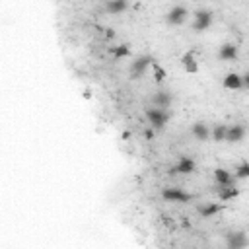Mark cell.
Here are the masks:
<instances>
[{
	"mask_svg": "<svg viewBox=\"0 0 249 249\" xmlns=\"http://www.w3.org/2000/svg\"><path fill=\"white\" fill-rule=\"evenodd\" d=\"M113 37H115V29L107 27V29H105V39H113Z\"/></svg>",
	"mask_w": 249,
	"mask_h": 249,
	"instance_id": "603a6c76",
	"label": "cell"
},
{
	"mask_svg": "<svg viewBox=\"0 0 249 249\" xmlns=\"http://www.w3.org/2000/svg\"><path fill=\"white\" fill-rule=\"evenodd\" d=\"M233 177L235 179H249V161H241L239 165H235Z\"/></svg>",
	"mask_w": 249,
	"mask_h": 249,
	"instance_id": "ffe728a7",
	"label": "cell"
},
{
	"mask_svg": "<svg viewBox=\"0 0 249 249\" xmlns=\"http://www.w3.org/2000/svg\"><path fill=\"white\" fill-rule=\"evenodd\" d=\"M226 134H228V126L226 124H216L212 130V140L214 142H226Z\"/></svg>",
	"mask_w": 249,
	"mask_h": 249,
	"instance_id": "d6986e66",
	"label": "cell"
},
{
	"mask_svg": "<svg viewBox=\"0 0 249 249\" xmlns=\"http://www.w3.org/2000/svg\"><path fill=\"white\" fill-rule=\"evenodd\" d=\"M161 196H163L165 200H171V202H189V200L193 198L191 193H187V191H183V189H179V187H165V189L161 191Z\"/></svg>",
	"mask_w": 249,
	"mask_h": 249,
	"instance_id": "5b68a950",
	"label": "cell"
},
{
	"mask_svg": "<svg viewBox=\"0 0 249 249\" xmlns=\"http://www.w3.org/2000/svg\"><path fill=\"white\" fill-rule=\"evenodd\" d=\"M187 16H189V10H187V8H183V6H175V8H171V10L167 12L165 21H167L169 25H181V23H185Z\"/></svg>",
	"mask_w": 249,
	"mask_h": 249,
	"instance_id": "52a82bcc",
	"label": "cell"
},
{
	"mask_svg": "<svg viewBox=\"0 0 249 249\" xmlns=\"http://www.w3.org/2000/svg\"><path fill=\"white\" fill-rule=\"evenodd\" d=\"M249 245V237L243 230H231L226 233V247L228 249H245Z\"/></svg>",
	"mask_w": 249,
	"mask_h": 249,
	"instance_id": "7a4b0ae2",
	"label": "cell"
},
{
	"mask_svg": "<svg viewBox=\"0 0 249 249\" xmlns=\"http://www.w3.org/2000/svg\"><path fill=\"white\" fill-rule=\"evenodd\" d=\"M220 60H235L237 58V45L235 43H224L218 51Z\"/></svg>",
	"mask_w": 249,
	"mask_h": 249,
	"instance_id": "5bb4252c",
	"label": "cell"
},
{
	"mask_svg": "<svg viewBox=\"0 0 249 249\" xmlns=\"http://www.w3.org/2000/svg\"><path fill=\"white\" fill-rule=\"evenodd\" d=\"M154 64V58L150 54H140L138 58H134V62L130 64V78L132 80H138L144 76V72L148 70V66Z\"/></svg>",
	"mask_w": 249,
	"mask_h": 249,
	"instance_id": "3957f363",
	"label": "cell"
},
{
	"mask_svg": "<svg viewBox=\"0 0 249 249\" xmlns=\"http://www.w3.org/2000/svg\"><path fill=\"white\" fill-rule=\"evenodd\" d=\"M152 70H154V80H156L158 84L165 80V70H163V68H161V66H160L156 60H154V64H152Z\"/></svg>",
	"mask_w": 249,
	"mask_h": 249,
	"instance_id": "44dd1931",
	"label": "cell"
},
{
	"mask_svg": "<svg viewBox=\"0 0 249 249\" xmlns=\"http://www.w3.org/2000/svg\"><path fill=\"white\" fill-rule=\"evenodd\" d=\"M224 88H226V89H239V88H243V80H241V76L235 74V72L226 74V78H224Z\"/></svg>",
	"mask_w": 249,
	"mask_h": 249,
	"instance_id": "9a60e30c",
	"label": "cell"
},
{
	"mask_svg": "<svg viewBox=\"0 0 249 249\" xmlns=\"http://www.w3.org/2000/svg\"><path fill=\"white\" fill-rule=\"evenodd\" d=\"M193 171H195V161H193L191 158H187V156H181L179 161H177L173 167L167 169V175H177V173L189 175V173H193Z\"/></svg>",
	"mask_w": 249,
	"mask_h": 249,
	"instance_id": "8992f818",
	"label": "cell"
},
{
	"mask_svg": "<svg viewBox=\"0 0 249 249\" xmlns=\"http://www.w3.org/2000/svg\"><path fill=\"white\" fill-rule=\"evenodd\" d=\"M226 208V204H220V202H204V204H198L196 206V212L202 216V218H212L214 214L222 212Z\"/></svg>",
	"mask_w": 249,
	"mask_h": 249,
	"instance_id": "ba28073f",
	"label": "cell"
},
{
	"mask_svg": "<svg viewBox=\"0 0 249 249\" xmlns=\"http://www.w3.org/2000/svg\"><path fill=\"white\" fill-rule=\"evenodd\" d=\"M212 23V12L210 10H196L195 12V19H193V31L202 33L210 27Z\"/></svg>",
	"mask_w": 249,
	"mask_h": 249,
	"instance_id": "277c9868",
	"label": "cell"
},
{
	"mask_svg": "<svg viewBox=\"0 0 249 249\" xmlns=\"http://www.w3.org/2000/svg\"><path fill=\"white\" fill-rule=\"evenodd\" d=\"M193 136L196 138V140H200V142H206L208 140V136H210V130H208V126L204 124V123H195L193 124Z\"/></svg>",
	"mask_w": 249,
	"mask_h": 249,
	"instance_id": "2e32d148",
	"label": "cell"
},
{
	"mask_svg": "<svg viewBox=\"0 0 249 249\" xmlns=\"http://www.w3.org/2000/svg\"><path fill=\"white\" fill-rule=\"evenodd\" d=\"M171 99H173V95H171L169 91H165V89H160V91H156V93L152 95V103H154V107H158V109H167V107L171 105Z\"/></svg>",
	"mask_w": 249,
	"mask_h": 249,
	"instance_id": "9c48e42d",
	"label": "cell"
},
{
	"mask_svg": "<svg viewBox=\"0 0 249 249\" xmlns=\"http://www.w3.org/2000/svg\"><path fill=\"white\" fill-rule=\"evenodd\" d=\"M245 138V126L243 124H231L228 126V134H226V142H231V144H237Z\"/></svg>",
	"mask_w": 249,
	"mask_h": 249,
	"instance_id": "8fae6325",
	"label": "cell"
},
{
	"mask_svg": "<svg viewBox=\"0 0 249 249\" xmlns=\"http://www.w3.org/2000/svg\"><path fill=\"white\" fill-rule=\"evenodd\" d=\"M214 179H216V183L222 185V187H233V181H235V177H233L228 169H224V167L214 169Z\"/></svg>",
	"mask_w": 249,
	"mask_h": 249,
	"instance_id": "4fadbf2b",
	"label": "cell"
},
{
	"mask_svg": "<svg viewBox=\"0 0 249 249\" xmlns=\"http://www.w3.org/2000/svg\"><path fill=\"white\" fill-rule=\"evenodd\" d=\"M241 80H243V88L249 89V72H245V74L241 76Z\"/></svg>",
	"mask_w": 249,
	"mask_h": 249,
	"instance_id": "7402d4cb",
	"label": "cell"
},
{
	"mask_svg": "<svg viewBox=\"0 0 249 249\" xmlns=\"http://www.w3.org/2000/svg\"><path fill=\"white\" fill-rule=\"evenodd\" d=\"M214 193L218 195V198L222 200V202H226V200H233L235 196H239V189L233 185V187H222V185H216L214 187Z\"/></svg>",
	"mask_w": 249,
	"mask_h": 249,
	"instance_id": "30bf717a",
	"label": "cell"
},
{
	"mask_svg": "<svg viewBox=\"0 0 249 249\" xmlns=\"http://www.w3.org/2000/svg\"><path fill=\"white\" fill-rule=\"evenodd\" d=\"M146 119L154 130H161L169 121V111L158 107H146Z\"/></svg>",
	"mask_w": 249,
	"mask_h": 249,
	"instance_id": "6da1fadb",
	"label": "cell"
},
{
	"mask_svg": "<svg viewBox=\"0 0 249 249\" xmlns=\"http://www.w3.org/2000/svg\"><path fill=\"white\" fill-rule=\"evenodd\" d=\"M109 54L119 60V58H124L130 54V45H117V47H109Z\"/></svg>",
	"mask_w": 249,
	"mask_h": 249,
	"instance_id": "ac0fdd59",
	"label": "cell"
},
{
	"mask_svg": "<svg viewBox=\"0 0 249 249\" xmlns=\"http://www.w3.org/2000/svg\"><path fill=\"white\" fill-rule=\"evenodd\" d=\"M126 8H128V2H126V0H111V2L105 4V10H107L109 14H121V12H124Z\"/></svg>",
	"mask_w": 249,
	"mask_h": 249,
	"instance_id": "e0dca14e",
	"label": "cell"
},
{
	"mask_svg": "<svg viewBox=\"0 0 249 249\" xmlns=\"http://www.w3.org/2000/svg\"><path fill=\"white\" fill-rule=\"evenodd\" d=\"M144 136H146V140H152V138H154V130H146Z\"/></svg>",
	"mask_w": 249,
	"mask_h": 249,
	"instance_id": "cb8c5ba5",
	"label": "cell"
},
{
	"mask_svg": "<svg viewBox=\"0 0 249 249\" xmlns=\"http://www.w3.org/2000/svg\"><path fill=\"white\" fill-rule=\"evenodd\" d=\"M181 66L187 74H196L198 72V64L195 60V53L193 51H187L183 56H181Z\"/></svg>",
	"mask_w": 249,
	"mask_h": 249,
	"instance_id": "7c38bea8",
	"label": "cell"
}]
</instances>
